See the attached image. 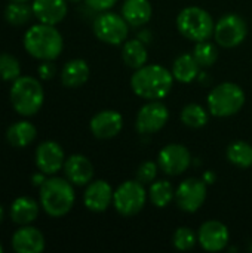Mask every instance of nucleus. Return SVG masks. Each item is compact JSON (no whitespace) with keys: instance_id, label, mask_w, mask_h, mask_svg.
I'll use <instances>...</instances> for the list:
<instances>
[{"instance_id":"nucleus-1","label":"nucleus","mask_w":252,"mask_h":253,"mask_svg":"<svg viewBox=\"0 0 252 253\" xmlns=\"http://www.w3.org/2000/svg\"><path fill=\"white\" fill-rule=\"evenodd\" d=\"M174 80L168 68L159 64H150L135 70L131 77V87L137 96L154 101L165 98L171 92Z\"/></svg>"},{"instance_id":"nucleus-2","label":"nucleus","mask_w":252,"mask_h":253,"mask_svg":"<svg viewBox=\"0 0 252 253\" xmlns=\"http://www.w3.org/2000/svg\"><path fill=\"white\" fill-rule=\"evenodd\" d=\"M22 43L27 53L40 61H53L64 49L61 33L55 28V25L43 22L30 27L24 34Z\"/></svg>"},{"instance_id":"nucleus-3","label":"nucleus","mask_w":252,"mask_h":253,"mask_svg":"<svg viewBox=\"0 0 252 253\" xmlns=\"http://www.w3.org/2000/svg\"><path fill=\"white\" fill-rule=\"evenodd\" d=\"M76 194L73 184L67 178L50 176L39 188V203L46 215L61 218L74 206Z\"/></svg>"},{"instance_id":"nucleus-4","label":"nucleus","mask_w":252,"mask_h":253,"mask_svg":"<svg viewBox=\"0 0 252 253\" xmlns=\"http://www.w3.org/2000/svg\"><path fill=\"white\" fill-rule=\"evenodd\" d=\"M13 110L24 117H31L40 111L45 102V90L42 83L31 76H19L13 80L9 92Z\"/></svg>"},{"instance_id":"nucleus-5","label":"nucleus","mask_w":252,"mask_h":253,"mask_svg":"<svg viewBox=\"0 0 252 253\" xmlns=\"http://www.w3.org/2000/svg\"><path fill=\"white\" fill-rule=\"evenodd\" d=\"M177 28L186 39L198 43L214 36L215 24L209 12L199 6H189L178 13Z\"/></svg>"},{"instance_id":"nucleus-6","label":"nucleus","mask_w":252,"mask_h":253,"mask_svg":"<svg viewBox=\"0 0 252 253\" xmlns=\"http://www.w3.org/2000/svg\"><path fill=\"white\" fill-rule=\"evenodd\" d=\"M206 104L208 111L212 116L230 117L242 110L245 104V92L239 84L233 82H224L209 92Z\"/></svg>"},{"instance_id":"nucleus-7","label":"nucleus","mask_w":252,"mask_h":253,"mask_svg":"<svg viewBox=\"0 0 252 253\" xmlns=\"http://www.w3.org/2000/svg\"><path fill=\"white\" fill-rule=\"evenodd\" d=\"M147 191L144 184L137 181H125L113 194V206L122 216H134L140 213L147 202Z\"/></svg>"},{"instance_id":"nucleus-8","label":"nucleus","mask_w":252,"mask_h":253,"mask_svg":"<svg viewBox=\"0 0 252 253\" xmlns=\"http://www.w3.org/2000/svg\"><path fill=\"white\" fill-rule=\"evenodd\" d=\"M95 36L107 44H122L126 42L129 34V24L122 15L105 10L101 12L94 21Z\"/></svg>"},{"instance_id":"nucleus-9","label":"nucleus","mask_w":252,"mask_h":253,"mask_svg":"<svg viewBox=\"0 0 252 253\" xmlns=\"http://www.w3.org/2000/svg\"><path fill=\"white\" fill-rule=\"evenodd\" d=\"M248 34V25L245 19L236 13L223 15L214 28L215 42L223 47H236L239 46Z\"/></svg>"},{"instance_id":"nucleus-10","label":"nucleus","mask_w":252,"mask_h":253,"mask_svg":"<svg viewBox=\"0 0 252 253\" xmlns=\"http://www.w3.org/2000/svg\"><path fill=\"white\" fill-rule=\"evenodd\" d=\"M169 119L168 107L159 99L144 104L135 119V127L141 135H150L159 132Z\"/></svg>"},{"instance_id":"nucleus-11","label":"nucleus","mask_w":252,"mask_h":253,"mask_svg":"<svg viewBox=\"0 0 252 253\" xmlns=\"http://www.w3.org/2000/svg\"><path fill=\"white\" fill-rule=\"evenodd\" d=\"M206 182L198 178L183 181L175 190V202L178 208L187 213H195L206 200Z\"/></svg>"},{"instance_id":"nucleus-12","label":"nucleus","mask_w":252,"mask_h":253,"mask_svg":"<svg viewBox=\"0 0 252 253\" xmlns=\"http://www.w3.org/2000/svg\"><path fill=\"white\" fill-rule=\"evenodd\" d=\"M192 163V154L187 147L181 144L165 145L157 156L159 169L169 176H178L184 173Z\"/></svg>"},{"instance_id":"nucleus-13","label":"nucleus","mask_w":252,"mask_h":253,"mask_svg":"<svg viewBox=\"0 0 252 253\" xmlns=\"http://www.w3.org/2000/svg\"><path fill=\"white\" fill-rule=\"evenodd\" d=\"M230 240L229 228L220 221H206L198 231V243L206 252H221Z\"/></svg>"},{"instance_id":"nucleus-14","label":"nucleus","mask_w":252,"mask_h":253,"mask_svg":"<svg viewBox=\"0 0 252 253\" xmlns=\"http://www.w3.org/2000/svg\"><path fill=\"white\" fill-rule=\"evenodd\" d=\"M65 154L55 141H45L36 148V166L46 175H55L64 168Z\"/></svg>"},{"instance_id":"nucleus-15","label":"nucleus","mask_w":252,"mask_h":253,"mask_svg":"<svg viewBox=\"0 0 252 253\" xmlns=\"http://www.w3.org/2000/svg\"><path fill=\"white\" fill-rule=\"evenodd\" d=\"M91 132L98 139H111L123 127V117L116 110H102L97 113L89 123Z\"/></svg>"},{"instance_id":"nucleus-16","label":"nucleus","mask_w":252,"mask_h":253,"mask_svg":"<svg viewBox=\"0 0 252 253\" xmlns=\"http://www.w3.org/2000/svg\"><path fill=\"white\" fill-rule=\"evenodd\" d=\"M113 188L108 182L102 179L91 181L86 185L85 194H83V203L86 209L95 213H101L108 209V206L113 203Z\"/></svg>"},{"instance_id":"nucleus-17","label":"nucleus","mask_w":252,"mask_h":253,"mask_svg":"<svg viewBox=\"0 0 252 253\" xmlns=\"http://www.w3.org/2000/svg\"><path fill=\"white\" fill-rule=\"evenodd\" d=\"M12 249L16 253H40L45 251L43 233L31 225H21L12 236Z\"/></svg>"},{"instance_id":"nucleus-18","label":"nucleus","mask_w":252,"mask_h":253,"mask_svg":"<svg viewBox=\"0 0 252 253\" xmlns=\"http://www.w3.org/2000/svg\"><path fill=\"white\" fill-rule=\"evenodd\" d=\"M62 169L65 178L73 185H79V187L88 185L94 178V165L83 154H73L68 159H65Z\"/></svg>"},{"instance_id":"nucleus-19","label":"nucleus","mask_w":252,"mask_h":253,"mask_svg":"<svg viewBox=\"0 0 252 253\" xmlns=\"http://www.w3.org/2000/svg\"><path fill=\"white\" fill-rule=\"evenodd\" d=\"M31 9L39 22L49 25L59 24L68 12L67 0H33Z\"/></svg>"},{"instance_id":"nucleus-20","label":"nucleus","mask_w":252,"mask_h":253,"mask_svg":"<svg viewBox=\"0 0 252 253\" xmlns=\"http://www.w3.org/2000/svg\"><path fill=\"white\" fill-rule=\"evenodd\" d=\"M40 208H42L40 203H37L34 199L21 196L12 202V205L9 208V216H10L12 222H15L19 227L30 225L31 222H34L37 219Z\"/></svg>"},{"instance_id":"nucleus-21","label":"nucleus","mask_w":252,"mask_h":253,"mask_svg":"<svg viewBox=\"0 0 252 253\" xmlns=\"http://www.w3.org/2000/svg\"><path fill=\"white\" fill-rule=\"evenodd\" d=\"M89 74H91V70L85 59H80V58L70 59L68 62L64 64L61 70V83L65 87L76 89L88 82Z\"/></svg>"},{"instance_id":"nucleus-22","label":"nucleus","mask_w":252,"mask_h":253,"mask_svg":"<svg viewBox=\"0 0 252 253\" xmlns=\"http://www.w3.org/2000/svg\"><path fill=\"white\" fill-rule=\"evenodd\" d=\"M153 7L149 0H125L122 4V16L129 27H143L150 21Z\"/></svg>"},{"instance_id":"nucleus-23","label":"nucleus","mask_w":252,"mask_h":253,"mask_svg":"<svg viewBox=\"0 0 252 253\" xmlns=\"http://www.w3.org/2000/svg\"><path fill=\"white\" fill-rule=\"evenodd\" d=\"M36 136H37V129L28 120L15 122L6 130V139L15 148L28 147L36 139Z\"/></svg>"},{"instance_id":"nucleus-24","label":"nucleus","mask_w":252,"mask_h":253,"mask_svg":"<svg viewBox=\"0 0 252 253\" xmlns=\"http://www.w3.org/2000/svg\"><path fill=\"white\" fill-rule=\"evenodd\" d=\"M172 76L180 83H192L201 73V65L193 53H183L177 56L172 64Z\"/></svg>"},{"instance_id":"nucleus-25","label":"nucleus","mask_w":252,"mask_h":253,"mask_svg":"<svg viewBox=\"0 0 252 253\" xmlns=\"http://www.w3.org/2000/svg\"><path fill=\"white\" fill-rule=\"evenodd\" d=\"M147 49L144 46V43L138 39H131V40H126L123 43V47H122V59L123 62L129 67V68H140L143 65H146L147 62Z\"/></svg>"},{"instance_id":"nucleus-26","label":"nucleus","mask_w":252,"mask_h":253,"mask_svg":"<svg viewBox=\"0 0 252 253\" xmlns=\"http://www.w3.org/2000/svg\"><path fill=\"white\" fill-rule=\"evenodd\" d=\"M149 199H150L151 205L162 209V208H166L175 199V190H174L172 184L165 179L153 181L150 184Z\"/></svg>"},{"instance_id":"nucleus-27","label":"nucleus","mask_w":252,"mask_h":253,"mask_svg":"<svg viewBox=\"0 0 252 253\" xmlns=\"http://www.w3.org/2000/svg\"><path fill=\"white\" fill-rule=\"evenodd\" d=\"M227 160L242 169L252 166V145L245 141H235L227 147Z\"/></svg>"},{"instance_id":"nucleus-28","label":"nucleus","mask_w":252,"mask_h":253,"mask_svg":"<svg viewBox=\"0 0 252 253\" xmlns=\"http://www.w3.org/2000/svg\"><path fill=\"white\" fill-rule=\"evenodd\" d=\"M180 119L184 126L192 127V129H199L203 127L208 123V111L199 105V104H187L180 114Z\"/></svg>"},{"instance_id":"nucleus-29","label":"nucleus","mask_w":252,"mask_h":253,"mask_svg":"<svg viewBox=\"0 0 252 253\" xmlns=\"http://www.w3.org/2000/svg\"><path fill=\"white\" fill-rule=\"evenodd\" d=\"M33 15V9L31 6H28L27 3H19V1H10L6 9H4V19L15 27H21L25 25Z\"/></svg>"},{"instance_id":"nucleus-30","label":"nucleus","mask_w":252,"mask_h":253,"mask_svg":"<svg viewBox=\"0 0 252 253\" xmlns=\"http://www.w3.org/2000/svg\"><path fill=\"white\" fill-rule=\"evenodd\" d=\"M21 76V64L16 56L9 52L0 53V79L4 82H13Z\"/></svg>"},{"instance_id":"nucleus-31","label":"nucleus","mask_w":252,"mask_h":253,"mask_svg":"<svg viewBox=\"0 0 252 253\" xmlns=\"http://www.w3.org/2000/svg\"><path fill=\"white\" fill-rule=\"evenodd\" d=\"M192 53L201 67H211L212 64H215V61L218 58L217 47L212 43H209L208 40L198 42Z\"/></svg>"},{"instance_id":"nucleus-32","label":"nucleus","mask_w":252,"mask_h":253,"mask_svg":"<svg viewBox=\"0 0 252 253\" xmlns=\"http://www.w3.org/2000/svg\"><path fill=\"white\" fill-rule=\"evenodd\" d=\"M196 242H198V236H195V233L187 227L177 228L172 237V243L177 251H190L195 248Z\"/></svg>"},{"instance_id":"nucleus-33","label":"nucleus","mask_w":252,"mask_h":253,"mask_svg":"<svg viewBox=\"0 0 252 253\" xmlns=\"http://www.w3.org/2000/svg\"><path fill=\"white\" fill-rule=\"evenodd\" d=\"M157 170H159V165L151 162V160H147V162L140 165V168L137 170V179L144 185L151 184L153 181H156Z\"/></svg>"},{"instance_id":"nucleus-34","label":"nucleus","mask_w":252,"mask_h":253,"mask_svg":"<svg viewBox=\"0 0 252 253\" xmlns=\"http://www.w3.org/2000/svg\"><path fill=\"white\" fill-rule=\"evenodd\" d=\"M37 74L42 80H50L56 74V67L52 61H42L37 67Z\"/></svg>"},{"instance_id":"nucleus-35","label":"nucleus","mask_w":252,"mask_h":253,"mask_svg":"<svg viewBox=\"0 0 252 253\" xmlns=\"http://www.w3.org/2000/svg\"><path fill=\"white\" fill-rule=\"evenodd\" d=\"M88 7H91L92 10L97 12H105L110 10L119 0H85Z\"/></svg>"},{"instance_id":"nucleus-36","label":"nucleus","mask_w":252,"mask_h":253,"mask_svg":"<svg viewBox=\"0 0 252 253\" xmlns=\"http://www.w3.org/2000/svg\"><path fill=\"white\" fill-rule=\"evenodd\" d=\"M31 181H33V185H36V187H42V184L46 181V173H43V172H40L39 170V173H34L33 176H31Z\"/></svg>"},{"instance_id":"nucleus-37","label":"nucleus","mask_w":252,"mask_h":253,"mask_svg":"<svg viewBox=\"0 0 252 253\" xmlns=\"http://www.w3.org/2000/svg\"><path fill=\"white\" fill-rule=\"evenodd\" d=\"M215 178H217L215 173L211 172V170H208V172L203 173V178H202V179H203V181L206 182V185H208V184H214V182H215Z\"/></svg>"},{"instance_id":"nucleus-38","label":"nucleus","mask_w":252,"mask_h":253,"mask_svg":"<svg viewBox=\"0 0 252 253\" xmlns=\"http://www.w3.org/2000/svg\"><path fill=\"white\" fill-rule=\"evenodd\" d=\"M3 219H4V208L0 205V224L3 222Z\"/></svg>"},{"instance_id":"nucleus-39","label":"nucleus","mask_w":252,"mask_h":253,"mask_svg":"<svg viewBox=\"0 0 252 253\" xmlns=\"http://www.w3.org/2000/svg\"><path fill=\"white\" fill-rule=\"evenodd\" d=\"M10 1H19V3H28L30 0H10Z\"/></svg>"},{"instance_id":"nucleus-40","label":"nucleus","mask_w":252,"mask_h":253,"mask_svg":"<svg viewBox=\"0 0 252 253\" xmlns=\"http://www.w3.org/2000/svg\"><path fill=\"white\" fill-rule=\"evenodd\" d=\"M3 252V246H1V243H0V253Z\"/></svg>"},{"instance_id":"nucleus-41","label":"nucleus","mask_w":252,"mask_h":253,"mask_svg":"<svg viewBox=\"0 0 252 253\" xmlns=\"http://www.w3.org/2000/svg\"><path fill=\"white\" fill-rule=\"evenodd\" d=\"M68 1H74L76 3V1H80V0H68Z\"/></svg>"},{"instance_id":"nucleus-42","label":"nucleus","mask_w":252,"mask_h":253,"mask_svg":"<svg viewBox=\"0 0 252 253\" xmlns=\"http://www.w3.org/2000/svg\"><path fill=\"white\" fill-rule=\"evenodd\" d=\"M251 252H252V245H251Z\"/></svg>"}]
</instances>
